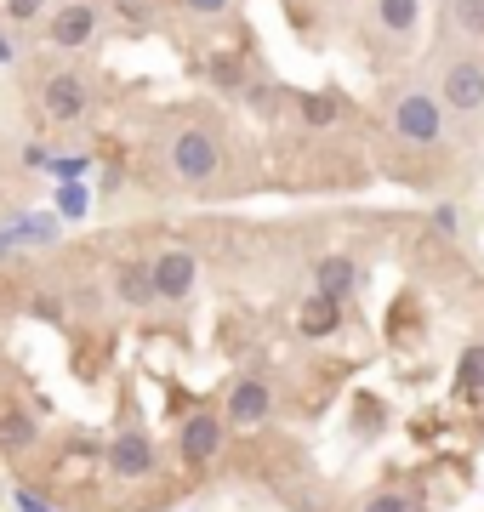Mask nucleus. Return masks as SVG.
<instances>
[{
    "label": "nucleus",
    "mask_w": 484,
    "mask_h": 512,
    "mask_svg": "<svg viewBox=\"0 0 484 512\" xmlns=\"http://www.w3.org/2000/svg\"><path fill=\"white\" fill-rule=\"evenodd\" d=\"M0 63H12V46H6V40H0Z\"/></svg>",
    "instance_id": "27"
},
{
    "label": "nucleus",
    "mask_w": 484,
    "mask_h": 512,
    "mask_svg": "<svg viewBox=\"0 0 484 512\" xmlns=\"http://www.w3.org/2000/svg\"><path fill=\"white\" fill-rule=\"evenodd\" d=\"M6 251H12V234H6V228H0V262H6Z\"/></svg>",
    "instance_id": "26"
},
{
    "label": "nucleus",
    "mask_w": 484,
    "mask_h": 512,
    "mask_svg": "<svg viewBox=\"0 0 484 512\" xmlns=\"http://www.w3.org/2000/svg\"><path fill=\"white\" fill-rule=\"evenodd\" d=\"M52 177L57 183H80V177H86V160H80V154L75 160H52Z\"/></svg>",
    "instance_id": "23"
},
{
    "label": "nucleus",
    "mask_w": 484,
    "mask_h": 512,
    "mask_svg": "<svg viewBox=\"0 0 484 512\" xmlns=\"http://www.w3.org/2000/svg\"><path fill=\"white\" fill-rule=\"evenodd\" d=\"M422 18V0H376V23L388 29V35H410Z\"/></svg>",
    "instance_id": "14"
},
{
    "label": "nucleus",
    "mask_w": 484,
    "mask_h": 512,
    "mask_svg": "<svg viewBox=\"0 0 484 512\" xmlns=\"http://www.w3.org/2000/svg\"><path fill=\"white\" fill-rule=\"evenodd\" d=\"M92 211V194H86V183H57V217L80 222Z\"/></svg>",
    "instance_id": "18"
},
{
    "label": "nucleus",
    "mask_w": 484,
    "mask_h": 512,
    "mask_svg": "<svg viewBox=\"0 0 484 512\" xmlns=\"http://www.w3.org/2000/svg\"><path fill=\"white\" fill-rule=\"evenodd\" d=\"M365 512H416V507H410V495L382 490V495H371V501H365Z\"/></svg>",
    "instance_id": "21"
},
{
    "label": "nucleus",
    "mask_w": 484,
    "mask_h": 512,
    "mask_svg": "<svg viewBox=\"0 0 484 512\" xmlns=\"http://www.w3.org/2000/svg\"><path fill=\"white\" fill-rule=\"evenodd\" d=\"M188 12H200V18H223L228 12V0H183Z\"/></svg>",
    "instance_id": "24"
},
{
    "label": "nucleus",
    "mask_w": 484,
    "mask_h": 512,
    "mask_svg": "<svg viewBox=\"0 0 484 512\" xmlns=\"http://www.w3.org/2000/svg\"><path fill=\"white\" fill-rule=\"evenodd\" d=\"M439 109H456V114L484 109V63L479 57H456L445 69V97H439Z\"/></svg>",
    "instance_id": "6"
},
{
    "label": "nucleus",
    "mask_w": 484,
    "mask_h": 512,
    "mask_svg": "<svg viewBox=\"0 0 484 512\" xmlns=\"http://www.w3.org/2000/svg\"><path fill=\"white\" fill-rule=\"evenodd\" d=\"M46 12V0H6V18L12 23H35Z\"/></svg>",
    "instance_id": "22"
},
{
    "label": "nucleus",
    "mask_w": 484,
    "mask_h": 512,
    "mask_svg": "<svg viewBox=\"0 0 484 512\" xmlns=\"http://www.w3.org/2000/svg\"><path fill=\"white\" fill-rule=\"evenodd\" d=\"M342 325V302H336V296H308V302H302V313H297V330L302 336H308V342H325V336H331V330Z\"/></svg>",
    "instance_id": "11"
},
{
    "label": "nucleus",
    "mask_w": 484,
    "mask_h": 512,
    "mask_svg": "<svg viewBox=\"0 0 484 512\" xmlns=\"http://www.w3.org/2000/svg\"><path fill=\"white\" fill-rule=\"evenodd\" d=\"M97 35V6H86V0H75V6H63L52 18V46H63V52H75V46H86V40Z\"/></svg>",
    "instance_id": "9"
},
{
    "label": "nucleus",
    "mask_w": 484,
    "mask_h": 512,
    "mask_svg": "<svg viewBox=\"0 0 484 512\" xmlns=\"http://www.w3.org/2000/svg\"><path fill=\"white\" fill-rule=\"evenodd\" d=\"M109 473L114 478H149L154 473V439L149 427H120L109 439Z\"/></svg>",
    "instance_id": "4"
},
{
    "label": "nucleus",
    "mask_w": 484,
    "mask_h": 512,
    "mask_svg": "<svg viewBox=\"0 0 484 512\" xmlns=\"http://www.w3.org/2000/svg\"><path fill=\"white\" fill-rule=\"evenodd\" d=\"M393 126L405 143H439V131H445V109H439V97L428 92H405L393 103Z\"/></svg>",
    "instance_id": "2"
},
{
    "label": "nucleus",
    "mask_w": 484,
    "mask_h": 512,
    "mask_svg": "<svg viewBox=\"0 0 484 512\" xmlns=\"http://www.w3.org/2000/svg\"><path fill=\"white\" fill-rule=\"evenodd\" d=\"M86 109H92V92H86L80 74H52L46 80V114H52L57 126H75Z\"/></svg>",
    "instance_id": "7"
},
{
    "label": "nucleus",
    "mask_w": 484,
    "mask_h": 512,
    "mask_svg": "<svg viewBox=\"0 0 484 512\" xmlns=\"http://www.w3.org/2000/svg\"><path fill=\"white\" fill-rule=\"evenodd\" d=\"M12 501H18V512H52L46 501H40L35 490H12Z\"/></svg>",
    "instance_id": "25"
},
{
    "label": "nucleus",
    "mask_w": 484,
    "mask_h": 512,
    "mask_svg": "<svg viewBox=\"0 0 484 512\" xmlns=\"http://www.w3.org/2000/svg\"><path fill=\"white\" fill-rule=\"evenodd\" d=\"M114 285H120V302H131V308H149L154 302V274L143 268V262H120Z\"/></svg>",
    "instance_id": "13"
},
{
    "label": "nucleus",
    "mask_w": 484,
    "mask_h": 512,
    "mask_svg": "<svg viewBox=\"0 0 484 512\" xmlns=\"http://www.w3.org/2000/svg\"><path fill=\"white\" fill-rule=\"evenodd\" d=\"M456 387L462 393H484V342H467L456 353Z\"/></svg>",
    "instance_id": "16"
},
{
    "label": "nucleus",
    "mask_w": 484,
    "mask_h": 512,
    "mask_svg": "<svg viewBox=\"0 0 484 512\" xmlns=\"http://www.w3.org/2000/svg\"><path fill=\"white\" fill-rule=\"evenodd\" d=\"M171 171L183 177V183H211L217 177V137L200 126H188L171 137Z\"/></svg>",
    "instance_id": "1"
},
{
    "label": "nucleus",
    "mask_w": 484,
    "mask_h": 512,
    "mask_svg": "<svg viewBox=\"0 0 484 512\" xmlns=\"http://www.w3.org/2000/svg\"><path fill=\"white\" fill-rule=\"evenodd\" d=\"M0 200H6V188H0Z\"/></svg>",
    "instance_id": "28"
},
{
    "label": "nucleus",
    "mask_w": 484,
    "mask_h": 512,
    "mask_svg": "<svg viewBox=\"0 0 484 512\" xmlns=\"http://www.w3.org/2000/svg\"><path fill=\"white\" fill-rule=\"evenodd\" d=\"M40 444V427L29 410H0V456H29Z\"/></svg>",
    "instance_id": "12"
},
{
    "label": "nucleus",
    "mask_w": 484,
    "mask_h": 512,
    "mask_svg": "<svg viewBox=\"0 0 484 512\" xmlns=\"http://www.w3.org/2000/svg\"><path fill=\"white\" fill-rule=\"evenodd\" d=\"M6 234H12V245H18V239H40V245H52L57 222L52 217H12V222H6Z\"/></svg>",
    "instance_id": "17"
},
{
    "label": "nucleus",
    "mask_w": 484,
    "mask_h": 512,
    "mask_svg": "<svg viewBox=\"0 0 484 512\" xmlns=\"http://www.w3.org/2000/svg\"><path fill=\"white\" fill-rule=\"evenodd\" d=\"M450 18H456V29H467V35H484V0H456Z\"/></svg>",
    "instance_id": "20"
},
{
    "label": "nucleus",
    "mask_w": 484,
    "mask_h": 512,
    "mask_svg": "<svg viewBox=\"0 0 484 512\" xmlns=\"http://www.w3.org/2000/svg\"><path fill=\"white\" fill-rule=\"evenodd\" d=\"M302 120H308V126H336V120H342V109H336V97L308 92V97H302Z\"/></svg>",
    "instance_id": "19"
},
{
    "label": "nucleus",
    "mask_w": 484,
    "mask_h": 512,
    "mask_svg": "<svg viewBox=\"0 0 484 512\" xmlns=\"http://www.w3.org/2000/svg\"><path fill=\"white\" fill-rule=\"evenodd\" d=\"M211 80H217V92H245L251 86V69H245L240 52H217L211 57Z\"/></svg>",
    "instance_id": "15"
},
{
    "label": "nucleus",
    "mask_w": 484,
    "mask_h": 512,
    "mask_svg": "<svg viewBox=\"0 0 484 512\" xmlns=\"http://www.w3.org/2000/svg\"><path fill=\"white\" fill-rule=\"evenodd\" d=\"M149 274H154V302H188L200 268H194V256H188L183 245H171V251H160L149 262Z\"/></svg>",
    "instance_id": "3"
},
{
    "label": "nucleus",
    "mask_w": 484,
    "mask_h": 512,
    "mask_svg": "<svg viewBox=\"0 0 484 512\" xmlns=\"http://www.w3.org/2000/svg\"><path fill=\"white\" fill-rule=\"evenodd\" d=\"M228 421L234 427H257V421H268V410H274V393H268V382H257V376H240V382L228 387Z\"/></svg>",
    "instance_id": "8"
},
{
    "label": "nucleus",
    "mask_w": 484,
    "mask_h": 512,
    "mask_svg": "<svg viewBox=\"0 0 484 512\" xmlns=\"http://www.w3.org/2000/svg\"><path fill=\"white\" fill-rule=\"evenodd\" d=\"M223 416H211V410H194V416L183 421V433H177V444H183V461L188 467H211V461L223 456Z\"/></svg>",
    "instance_id": "5"
},
{
    "label": "nucleus",
    "mask_w": 484,
    "mask_h": 512,
    "mask_svg": "<svg viewBox=\"0 0 484 512\" xmlns=\"http://www.w3.org/2000/svg\"><path fill=\"white\" fill-rule=\"evenodd\" d=\"M354 285H359L354 256L331 251V256H319V262H314V291H319V296H336V302H342V296L354 291Z\"/></svg>",
    "instance_id": "10"
}]
</instances>
